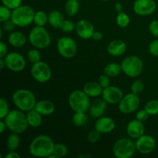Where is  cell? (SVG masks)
Returning <instances> with one entry per match:
<instances>
[{
	"mask_svg": "<svg viewBox=\"0 0 158 158\" xmlns=\"http://www.w3.org/2000/svg\"><path fill=\"white\" fill-rule=\"evenodd\" d=\"M130 23H131V18L128 14L124 12H118L117 18H116V23L119 27L124 29L129 26Z\"/></svg>",
	"mask_w": 158,
	"mask_h": 158,
	"instance_id": "cell-31",
	"label": "cell"
},
{
	"mask_svg": "<svg viewBox=\"0 0 158 158\" xmlns=\"http://www.w3.org/2000/svg\"><path fill=\"white\" fill-rule=\"evenodd\" d=\"M157 9V3L154 0H135L133 4L134 13L140 16H147L154 13Z\"/></svg>",
	"mask_w": 158,
	"mask_h": 158,
	"instance_id": "cell-13",
	"label": "cell"
},
{
	"mask_svg": "<svg viewBox=\"0 0 158 158\" xmlns=\"http://www.w3.org/2000/svg\"><path fill=\"white\" fill-rule=\"evenodd\" d=\"M9 45L15 48H22L26 45L27 38L23 32L19 31H13L9 33L8 36Z\"/></svg>",
	"mask_w": 158,
	"mask_h": 158,
	"instance_id": "cell-22",
	"label": "cell"
},
{
	"mask_svg": "<svg viewBox=\"0 0 158 158\" xmlns=\"http://www.w3.org/2000/svg\"><path fill=\"white\" fill-rule=\"evenodd\" d=\"M103 72L105 74L109 76L110 77H116L120 74L122 72L121 65L117 63H108L104 67Z\"/></svg>",
	"mask_w": 158,
	"mask_h": 158,
	"instance_id": "cell-27",
	"label": "cell"
},
{
	"mask_svg": "<svg viewBox=\"0 0 158 158\" xmlns=\"http://www.w3.org/2000/svg\"><path fill=\"white\" fill-rule=\"evenodd\" d=\"M126 131L130 138L137 140L144 134L145 127L143 122L137 120V118L131 120L127 125Z\"/></svg>",
	"mask_w": 158,
	"mask_h": 158,
	"instance_id": "cell-17",
	"label": "cell"
},
{
	"mask_svg": "<svg viewBox=\"0 0 158 158\" xmlns=\"http://www.w3.org/2000/svg\"><path fill=\"white\" fill-rule=\"evenodd\" d=\"M144 83L141 80H135L131 84V92L135 94H140L144 90Z\"/></svg>",
	"mask_w": 158,
	"mask_h": 158,
	"instance_id": "cell-36",
	"label": "cell"
},
{
	"mask_svg": "<svg viewBox=\"0 0 158 158\" xmlns=\"http://www.w3.org/2000/svg\"><path fill=\"white\" fill-rule=\"evenodd\" d=\"M122 72L131 78H137L141 75L143 69V63L137 56H128L122 60Z\"/></svg>",
	"mask_w": 158,
	"mask_h": 158,
	"instance_id": "cell-7",
	"label": "cell"
},
{
	"mask_svg": "<svg viewBox=\"0 0 158 158\" xmlns=\"http://www.w3.org/2000/svg\"><path fill=\"white\" fill-rule=\"evenodd\" d=\"M20 145L19 134L11 132L6 139V147L9 151H16Z\"/></svg>",
	"mask_w": 158,
	"mask_h": 158,
	"instance_id": "cell-26",
	"label": "cell"
},
{
	"mask_svg": "<svg viewBox=\"0 0 158 158\" xmlns=\"http://www.w3.org/2000/svg\"><path fill=\"white\" fill-rule=\"evenodd\" d=\"M80 10L78 0H67L65 4V12L69 16H75Z\"/></svg>",
	"mask_w": 158,
	"mask_h": 158,
	"instance_id": "cell-28",
	"label": "cell"
},
{
	"mask_svg": "<svg viewBox=\"0 0 158 158\" xmlns=\"http://www.w3.org/2000/svg\"><path fill=\"white\" fill-rule=\"evenodd\" d=\"M83 90L90 98H97L100 96H102L103 88L100 86L98 82L90 81L85 83L83 87Z\"/></svg>",
	"mask_w": 158,
	"mask_h": 158,
	"instance_id": "cell-23",
	"label": "cell"
},
{
	"mask_svg": "<svg viewBox=\"0 0 158 158\" xmlns=\"http://www.w3.org/2000/svg\"><path fill=\"white\" fill-rule=\"evenodd\" d=\"M63 32L69 33L73 32L76 29V24L70 19H65L62 24L60 29Z\"/></svg>",
	"mask_w": 158,
	"mask_h": 158,
	"instance_id": "cell-38",
	"label": "cell"
},
{
	"mask_svg": "<svg viewBox=\"0 0 158 158\" xmlns=\"http://www.w3.org/2000/svg\"><path fill=\"white\" fill-rule=\"evenodd\" d=\"M116 123L114 119L109 117H102L97 118L94 127L101 134H110L115 129Z\"/></svg>",
	"mask_w": 158,
	"mask_h": 158,
	"instance_id": "cell-18",
	"label": "cell"
},
{
	"mask_svg": "<svg viewBox=\"0 0 158 158\" xmlns=\"http://www.w3.org/2000/svg\"><path fill=\"white\" fill-rule=\"evenodd\" d=\"M137 151L141 154H149L156 148V140L154 137L148 134H143L135 141Z\"/></svg>",
	"mask_w": 158,
	"mask_h": 158,
	"instance_id": "cell-14",
	"label": "cell"
},
{
	"mask_svg": "<svg viewBox=\"0 0 158 158\" xmlns=\"http://www.w3.org/2000/svg\"><path fill=\"white\" fill-rule=\"evenodd\" d=\"M143 109L148 113L150 116L158 115V100H151L146 103Z\"/></svg>",
	"mask_w": 158,
	"mask_h": 158,
	"instance_id": "cell-32",
	"label": "cell"
},
{
	"mask_svg": "<svg viewBox=\"0 0 158 158\" xmlns=\"http://www.w3.org/2000/svg\"><path fill=\"white\" fill-rule=\"evenodd\" d=\"M69 105L74 112L86 113L90 106V97L82 89L73 91L68 99Z\"/></svg>",
	"mask_w": 158,
	"mask_h": 158,
	"instance_id": "cell-6",
	"label": "cell"
},
{
	"mask_svg": "<svg viewBox=\"0 0 158 158\" xmlns=\"http://www.w3.org/2000/svg\"><path fill=\"white\" fill-rule=\"evenodd\" d=\"M35 110L38 111L43 117L50 116L56 110V106L53 102L49 100H41L36 102L35 108Z\"/></svg>",
	"mask_w": 158,
	"mask_h": 158,
	"instance_id": "cell-21",
	"label": "cell"
},
{
	"mask_svg": "<svg viewBox=\"0 0 158 158\" xmlns=\"http://www.w3.org/2000/svg\"><path fill=\"white\" fill-rule=\"evenodd\" d=\"M72 120L73 124L77 127H83L87 121V117L86 115V113L74 112Z\"/></svg>",
	"mask_w": 158,
	"mask_h": 158,
	"instance_id": "cell-33",
	"label": "cell"
},
{
	"mask_svg": "<svg viewBox=\"0 0 158 158\" xmlns=\"http://www.w3.org/2000/svg\"><path fill=\"white\" fill-rule=\"evenodd\" d=\"M157 96H158V93H157Z\"/></svg>",
	"mask_w": 158,
	"mask_h": 158,
	"instance_id": "cell-53",
	"label": "cell"
},
{
	"mask_svg": "<svg viewBox=\"0 0 158 158\" xmlns=\"http://www.w3.org/2000/svg\"><path fill=\"white\" fill-rule=\"evenodd\" d=\"M12 103L17 109L27 113L35 108L36 98L32 91L28 89H18L12 96Z\"/></svg>",
	"mask_w": 158,
	"mask_h": 158,
	"instance_id": "cell-3",
	"label": "cell"
},
{
	"mask_svg": "<svg viewBox=\"0 0 158 158\" xmlns=\"http://www.w3.org/2000/svg\"><path fill=\"white\" fill-rule=\"evenodd\" d=\"M123 96V92L120 88L110 85L103 89L101 97L108 104L115 105L120 103Z\"/></svg>",
	"mask_w": 158,
	"mask_h": 158,
	"instance_id": "cell-15",
	"label": "cell"
},
{
	"mask_svg": "<svg viewBox=\"0 0 158 158\" xmlns=\"http://www.w3.org/2000/svg\"><path fill=\"white\" fill-rule=\"evenodd\" d=\"M149 117L150 115L144 109L140 110L137 111V114H136V118L142 122L146 121V120L149 118Z\"/></svg>",
	"mask_w": 158,
	"mask_h": 158,
	"instance_id": "cell-45",
	"label": "cell"
},
{
	"mask_svg": "<svg viewBox=\"0 0 158 158\" xmlns=\"http://www.w3.org/2000/svg\"><path fill=\"white\" fill-rule=\"evenodd\" d=\"M2 120L6 122L9 131L19 134L24 133L29 127L26 113L19 109L9 111L7 116Z\"/></svg>",
	"mask_w": 158,
	"mask_h": 158,
	"instance_id": "cell-2",
	"label": "cell"
},
{
	"mask_svg": "<svg viewBox=\"0 0 158 158\" xmlns=\"http://www.w3.org/2000/svg\"><path fill=\"white\" fill-rule=\"evenodd\" d=\"M107 104L108 103L103 98L96 100L89 106V109L88 110L89 113V115L96 119L102 117L106 111Z\"/></svg>",
	"mask_w": 158,
	"mask_h": 158,
	"instance_id": "cell-20",
	"label": "cell"
},
{
	"mask_svg": "<svg viewBox=\"0 0 158 158\" xmlns=\"http://www.w3.org/2000/svg\"><path fill=\"white\" fill-rule=\"evenodd\" d=\"M12 10L9 8L6 7L4 5H2L0 6V22L1 23H5L8 20L11 19L12 18Z\"/></svg>",
	"mask_w": 158,
	"mask_h": 158,
	"instance_id": "cell-35",
	"label": "cell"
},
{
	"mask_svg": "<svg viewBox=\"0 0 158 158\" xmlns=\"http://www.w3.org/2000/svg\"><path fill=\"white\" fill-rule=\"evenodd\" d=\"M48 18L49 23L52 27L56 28V29H60L63 21L65 20L63 15L62 12L59 10H52L49 14H48Z\"/></svg>",
	"mask_w": 158,
	"mask_h": 158,
	"instance_id": "cell-25",
	"label": "cell"
},
{
	"mask_svg": "<svg viewBox=\"0 0 158 158\" xmlns=\"http://www.w3.org/2000/svg\"><path fill=\"white\" fill-rule=\"evenodd\" d=\"M9 53L8 48L6 43L3 41L0 42V58H5L6 56Z\"/></svg>",
	"mask_w": 158,
	"mask_h": 158,
	"instance_id": "cell-46",
	"label": "cell"
},
{
	"mask_svg": "<svg viewBox=\"0 0 158 158\" xmlns=\"http://www.w3.org/2000/svg\"><path fill=\"white\" fill-rule=\"evenodd\" d=\"M5 158H20V155L16 151H9L8 154L4 156Z\"/></svg>",
	"mask_w": 158,
	"mask_h": 158,
	"instance_id": "cell-47",
	"label": "cell"
},
{
	"mask_svg": "<svg viewBox=\"0 0 158 158\" xmlns=\"http://www.w3.org/2000/svg\"><path fill=\"white\" fill-rule=\"evenodd\" d=\"M114 9L115 10L117 11V12H123V6L120 2H117L114 6Z\"/></svg>",
	"mask_w": 158,
	"mask_h": 158,
	"instance_id": "cell-50",
	"label": "cell"
},
{
	"mask_svg": "<svg viewBox=\"0 0 158 158\" xmlns=\"http://www.w3.org/2000/svg\"><path fill=\"white\" fill-rule=\"evenodd\" d=\"M9 106L4 97L0 98V119H4L9 113Z\"/></svg>",
	"mask_w": 158,
	"mask_h": 158,
	"instance_id": "cell-37",
	"label": "cell"
},
{
	"mask_svg": "<svg viewBox=\"0 0 158 158\" xmlns=\"http://www.w3.org/2000/svg\"><path fill=\"white\" fill-rule=\"evenodd\" d=\"M56 143L49 136L40 134L31 141L29 151L32 157H49L52 154Z\"/></svg>",
	"mask_w": 158,
	"mask_h": 158,
	"instance_id": "cell-1",
	"label": "cell"
},
{
	"mask_svg": "<svg viewBox=\"0 0 158 158\" xmlns=\"http://www.w3.org/2000/svg\"><path fill=\"white\" fill-rule=\"evenodd\" d=\"M57 51L63 58L71 59L77 52V44L75 40L69 36H63L57 41Z\"/></svg>",
	"mask_w": 158,
	"mask_h": 158,
	"instance_id": "cell-10",
	"label": "cell"
},
{
	"mask_svg": "<svg viewBox=\"0 0 158 158\" xmlns=\"http://www.w3.org/2000/svg\"><path fill=\"white\" fill-rule=\"evenodd\" d=\"M6 67L12 72H22L26 66V61L24 56L19 52H9L4 58Z\"/></svg>",
	"mask_w": 158,
	"mask_h": 158,
	"instance_id": "cell-12",
	"label": "cell"
},
{
	"mask_svg": "<svg viewBox=\"0 0 158 158\" xmlns=\"http://www.w3.org/2000/svg\"><path fill=\"white\" fill-rule=\"evenodd\" d=\"M43 116L35 109L28 111L26 113V117H27L29 127H31L32 128H37L41 126L43 123Z\"/></svg>",
	"mask_w": 158,
	"mask_h": 158,
	"instance_id": "cell-24",
	"label": "cell"
},
{
	"mask_svg": "<svg viewBox=\"0 0 158 158\" xmlns=\"http://www.w3.org/2000/svg\"><path fill=\"white\" fill-rule=\"evenodd\" d=\"M140 106V99L137 94L130 93L123 96L118 103V109L123 114H130L136 112Z\"/></svg>",
	"mask_w": 158,
	"mask_h": 158,
	"instance_id": "cell-11",
	"label": "cell"
},
{
	"mask_svg": "<svg viewBox=\"0 0 158 158\" xmlns=\"http://www.w3.org/2000/svg\"><path fill=\"white\" fill-rule=\"evenodd\" d=\"M149 31L151 35L158 38V19H154L150 23Z\"/></svg>",
	"mask_w": 158,
	"mask_h": 158,
	"instance_id": "cell-43",
	"label": "cell"
},
{
	"mask_svg": "<svg viewBox=\"0 0 158 158\" xmlns=\"http://www.w3.org/2000/svg\"><path fill=\"white\" fill-rule=\"evenodd\" d=\"M1 2L2 5L9 8L12 10L23 5V0H1Z\"/></svg>",
	"mask_w": 158,
	"mask_h": 158,
	"instance_id": "cell-39",
	"label": "cell"
},
{
	"mask_svg": "<svg viewBox=\"0 0 158 158\" xmlns=\"http://www.w3.org/2000/svg\"><path fill=\"white\" fill-rule=\"evenodd\" d=\"M76 32L80 38L83 40H89L92 38L93 34L95 32L94 24L89 20L80 19L76 23Z\"/></svg>",
	"mask_w": 158,
	"mask_h": 158,
	"instance_id": "cell-16",
	"label": "cell"
},
{
	"mask_svg": "<svg viewBox=\"0 0 158 158\" xmlns=\"http://www.w3.org/2000/svg\"><path fill=\"white\" fill-rule=\"evenodd\" d=\"M111 77H110L109 76H107L106 74L103 73L102 75H100L98 78V83H100V86L104 89V88L108 87L109 86H110V80Z\"/></svg>",
	"mask_w": 158,
	"mask_h": 158,
	"instance_id": "cell-41",
	"label": "cell"
},
{
	"mask_svg": "<svg viewBox=\"0 0 158 158\" xmlns=\"http://www.w3.org/2000/svg\"><path fill=\"white\" fill-rule=\"evenodd\" d=\"M15 24L12 22V19H9L8 21L2 23V29L6 32H13L15 28Z\"/></svg>",
	"mask_w": 158,
	"mask_h": 158,
	"instance_id": "cell-44",
	"label": "cell"
},
{
	"mask_svg": "<svg viewBox=\"0 0 158 158\" xmlns=\"http://www.w3.org/2000/svg\"><path fill=\"white\" fill-rule=\"evenodd\" d=\"M41 53H40L39 49L34 48V49H29L27 52V60L32 64L41 61Z\"/></svg>",
	"mask_w": 158,
	"mask_h": 158,
	"instance_id": "cell-34",
	"label": "cell"
},
{
	"mask_svg": "<svg viewBox=\"0 0 158 158\" xmlns=\"http://www.w3.org/2000/svg\"><path fill=\"white\" fill-rule=\"evenodd\" d=\"M6 129H7V126L6 124V122L4 121V120L1 119V120H0V133L3 134Z\"/></svg>",
	"mask_w": 158,
	"mask_h": 158,
	"instance_id": "cell-49",
	"label": "cell"
},
{
	"mask_svg": "<svg viewBox=\"0 0 158 158\" xmlns=\"http://www.w3.org/2000/svg\"><path fill=\"white\" fill-rule=\"evenodd\" d=\"M137 151L135 142L131 138H120L113 146V153L117 158H131Z\"/></svg>",
	"mask_w": 158,
	"mask_h": 158,
	"instance_id": "cell-8",
	"label": "cell"
},
{
	"mask_svg": "<svg viewBox=\"0 0 158 158\" xmlns=\"http://www.w3.org/2000/svg\"><path fill=\"white\" fill-rule=\"evenodd\" d=\"M28 40L34 48L39 49H46L52 42L50 34L44 26H35L32 28L29 33Z\"/></svg>",
	"mask_w": 158,
	"mask_h": 158,
	"instance_id": "cell-4",
	"label": "cell"
},
{
	"mask_svg": "<svg viewBox=\"0 0 158 158\" xmlns=\"http://www.w3.org/2000/svg\"><path fill=\"white\" fill-rule=\"evenodd\" d=\"M35 12L30 6L22 5L12 10L11 19L18 27H26L33 23Z\"/></svg>",
	"mask_w": 158,
	"mask_h": 158,
	"instance_id": "cell-5",
	"label": "cell"
},
{
	"mask_svg": "<svg viewBox=\"0 0 158 158\" xmlns=\"http://www.w3.org/2000/svg\"><path fill=\"white\" fill-rule=\"evenodd\" d=\"M148 50L150 54L153 56L158 57V39L151 42L148 46Z\"/></svg>",
	"mask_w": 158,
	"mask_h": 158,
	"instance_id": "cell-42",
	"label": "cell"
},
{
	"mask_svg": "<svg viewBox=\"0 0 158 158\" xmlns=\"http://www.w3.org/2000/svg\"><path fill=\"white\" fill-rule=\"evenodd\" d=\"M49 18L48 14L43 10H39L35 12L33 23L37 26H45L48 23Z\"/></svg>",
	"mask_w": 158,
	"mask_h": 158,
	"instance_id": "cell-30",
	"label": "cell"
},
{
	"mask_svg": "<svg viewBox=\"0 0 158 158\" xmlns=\"http://www.w3.org/2000/svg\"><path fill=\"white\" fill-rule=\"evenodd\" d=\"M6 67V61L4 58H0V69H2Z\"/></svg>",
	"mask_w": 158,
	"mask_h": 158,
	"instance_id": "cell-51",
	"label": "cell"
},
{
	"mask_svg": "<svg viewBox=\"0 0 158 158\" xmlns=\"http://www.w3.org/2000/svg\"><path fill=\"white\" fill-rule=\"evenodd\" d=\"M127 43L122 40H114L107 45L106 50L109 55L117 57L123 55L127 51Z\"/></svg>",
	"mask_w": 158,
	"mask_h": 158,
	"instance_id": "cell-19",
	"label": "cell"
},
{
	"mask_svg": "<svg viewBox=\"0 0 158 158\" xmlns=\"http://www.w3.org/2000/svg\"><path fill=\"white\" fill-rule=\"evenodd\" d=\"M101 1H103V2H107V1H109V0H101Z\"/></svg>",
	"mask_w": 158,
	"mask_h": 158,
	"instance_id": "cell-52",
	"label": "cell"
},
{
	"mask_svg": "<svg viewBox=\"0 0 158 158\" xmlns=\"http://www.w3.org/2000/svg\"><path fill=\"white\" fill-rule=\"evenodd\" d=\"M69 150L66 147V144L62 143H56L55 147H54V150L52 154L49 156V158H60V157H64L68 154Z\"/></svg>",
	"mask_w": 158,
	"mask_h": 158,
	"instance_id": "cell-29",
	"label": "cell"
},
{
	"mask_svg": "<svg viewBox=\"0 0 158 158\" xmlns=\"http://www.w3.org/2000/svg\"><path fill=\"white\" fill-rule=\"evenodd\" d=\"M30 73L32 78L40 83H47L52 77V70L49 65L42 60L32 64Z\"/></svg>",
	"mask_w": 158,
	"mask_h": 158,
	"instance_id": "cell-9",
	"label": "cell"
},
{
	"mask_svg": "<svg viewBox=\"0 0 158 158\" xmlns=\"http://www.w3.org/2000/svg\"><path fill=\"white\" fill-rule=\"evenodd\" d=\"M103 33L101 32H99V31H95L93 34L92 39L94 41H100V40H103Z\"/></svg>",
	"mask_w": 158,
	"mask_h": 158,
	"instance_id": "cell-48",
	"label": "cell"
},
{
	"mask_svg": "<svg viewBox=\"0 0 158 158\" xmlns=\"http://www.w3.org/2000/svg\"><path fill=\"white\" fill-rule=\"evenodd\" d=\"M100 133L97 131V130L94 129L93 131H89L87 135V140L90 143H95L97 141H99L100 138Z\"/></svg>",
	"mask_w": 158,
	"mask_h": 158,
	"instance_id": "cell-40",
	"label": "cell"
}]
</instances>
